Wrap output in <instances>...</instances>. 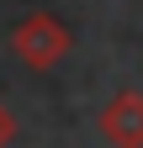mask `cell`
<instances>
[{"label":"cell","mask_w":143,"mask_h":148,"mask_svg":"<svg viewBox=\"0 0 143 148\" xmlns=\"http://www.w3.org/2000/svg\"><path fill=\"white\" fill-rule=\"evenodd\" d=\"M101 138L111 148H143V95H138V90H122V95L106 101Z\"/></svg>","instance_id":"obj_2"},{"label":"cell","mask_w":143,"mask_h":148,"mask_svg":"<svg viewBox=\"0 0 143 148\" xmlns=\"http://www.w3.org/2000/svg\"><path fill=\"white\" fill-rule=\"evenodd\" d=\"M69 48H74L69 27L58 21V16H48V11H32L27 21H16V32H11V53L27 69H53Z\"/></svg>","instance_id":"obj_1"},{"label":"cell","mask_w":143,"mask_h":148,"mask_svg":"<svg viewBox=\"0 0 143 148\" xmlns=\"http://www.w3.org/2000/svg\"><path fill=\"white\" fill-rule=\"evenodd\" d=\"M11 138H16V116H11V111H6V106H0V148H6Z\"/></svg>","instance_id":"obj_3"}]
</instances>
